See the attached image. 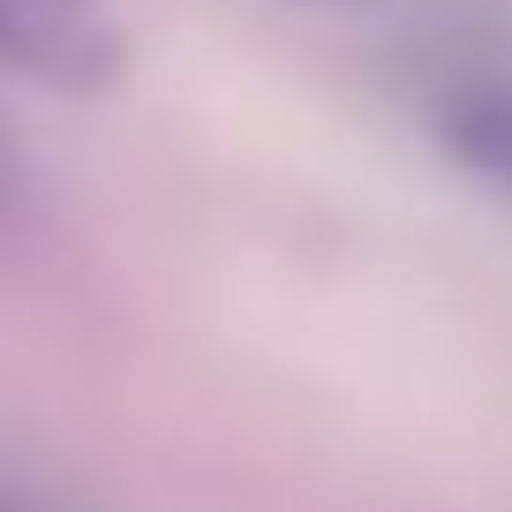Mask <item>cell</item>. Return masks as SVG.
Listing matches in <instances>:
<instances>
[{
	"label": "cell",
	"instance_id": "cell-1",
	"mask_svg": "<svg viewBox=\"0 0 512 512\" xmlns=\"http://www.w3.org/2000/svg\"><path fill=\"white\" fill-rule=\"evenodd\" d=\"M0 61L46 91L91 98L128 76V31L106 0H0Z\"/></svg>",
	"mask_w": 512,
	"mask_h": 512
},
{
	"label": "cell",
	"instance_id": "cell-2",
	"mask_svg": "<svg viewBox=\"0 0 512 512\" xmlns=\"http://www.w3.org/2000/svg\"><path fill=\"white\" fill-rule=\"evenodd\" d=\"M437 144L467 181L512 196V83H460L437 98Z\"/></svg>",
	"mask_w": 512,
	"mask_h": 512
}]
</instances>
